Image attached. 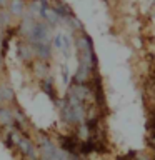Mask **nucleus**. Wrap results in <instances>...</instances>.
Wrapping results in <instances>:
<instances>
[{
    "mask_svg": "<svg viewBox=\"0 0 155 160\" xmlns=\"http://www.w3.org/2000/svg\"><path fill=\"white\" fill-rule=\"evenodd\" d=\"M13 137H15V133H13ZM15 145L20 148V152H22L25 157H28V158H32V160H35L37 158V150H35V147H33V143L30 142L28 138H17L15 137Z\"/></svg>",
    "mask_w": 155,
    "mask_h": 160,
    "instance_id": "f257e3e1",
    "label": "nucleus"
},
{
    "mask_svg": "<svg viewBox=\"0 0 155 160\" xmlns=\"http://www.w3.org/2000/svg\"><path fill=\"white\" fill-rule=\"evenodd\" d=\"M10 123H13L12 112H8L5 108H0V125H10Z\"/></svg>",
    "mask_w": 155,
    "mask_h": 160,
    "instance_id": "f03ea898",
    "label": "nucleus"
},
{
    "mask_svg": "<svg viewBox=\"0 0 155 160\" xmlns=\"http://www.w3.org/2000/svg\"><path fill=\"white\" fill-rule=\"evenodd\" d=\"M23 10V2L22 0H13L12 2V13L13 15H20Z\"/></svg>",
    "mask_w": 155,
    "mask_h": 160,
    "instance_id": "7ed1b4c3",
    "label": "nucleus"
},
{
    "mask_svg": "<svg viewBox=\"0 0 155 160\" xmlns=\"http://www.w3.org/2000/svg\"><path fill=\"white\" fill-rule=\"evenodd\" d=\"M20 53H22L23 58L25 57L30 58V57H32V53H33V50H32V47H25V45L22 43V45H20Z\"/></svg>",
    "mask_w": 155,
    "mask_h": 160,
    "instance_id": "20e7f679",
    "label": "nucleus"
},
{
    "mask_svg": "<svg viewBox=\"0 0 155 160\" xmlns=\"http://www.w3.org/2000/svg\"><path fill=\"white\" fill-rule=\"evenodd\" d=\"M42 88L47 92V95H50V97L55 98V88L52 87V83H50V82H43V83H42Z\"/></svg>",
    "mask_w": 155,
    "mask_h": 160,
    "instance_id": "39448f33",
    "label": "nucleus"
},
{
    "mask_svg": "<svg viewBox=\"0 0 155 160\" xmlns=\"http://www.w3.org/2000/svg\"><path fill=\"white\" fill-rule=\"evenodd\" d=\"M150 145H152V147L155 148V133L152 135V137H150Z\"/></svg>",
    "mask_w": 155,
    "mask_h": 160,
    "instance_id": "423d86ee",
    "label": "nucleus"
},
{
    "mask_svg": "<svg viewBox=\"0 0 155 160\" xmlns=\"http://www.w3.org/2000/svg\"><path fill=\"white\" fill-rule=\"evenodd\" d=\"M0 102H3V95H2V87H0Z\"/></svg>",
    "mask_w": 155,
    "mask_h": 160,
    "instance_id": "0eeeda50",
    "label": "nucleus"
}]
</instances>
